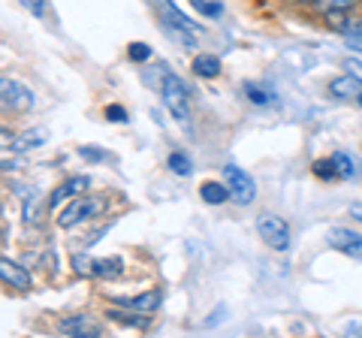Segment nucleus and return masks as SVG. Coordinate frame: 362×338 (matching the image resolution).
<instances>
[{
  "label": "nucleus",
  "mask_w": 362,
  "mask_h": 338,
  "mask_svg": "<svg viewBox=\"0 0 362 338\" xmlns=\"http://www.w3.org/2000/svg\"><path fill=\"white\" fill-rule=\"evenodd\" d=\"M157 13H160V25H163V30L173 37L175 42H181L185 49H194L197 46V40H199V28L190 21L181 9H175L169 0H157Z\"/></svg>",
  "instance_id": "1"
},
{
  "label": "nucleus",
  "mask_w": 362,
  "mask_h": 338,
  "mask_svg": "<svg viewBox=\"0 0 362 338\" xmlns=\"http://www.w3.org/2000/svg\"><path fill=\"white\" fill-rule=\"evenodd\" d=\"M257 233L259 239H263L272 251H287L290 247V227L284 218L272 215V211H263V215L257 218Z\"/></svg>",
  "instance_id": "2"
},
{
  "label": "nucleus",
  "mask_w": 362,
  "mask_h": 338,
  "mask_svg": "<svg viewBox=\"0 0 362 338\" xmlns=\"http://www.w3.org/2000/svg\"><path fill=\"white\" fill-rule=\"evenodd\" d=\"M160 94H163V106L173 112L178 121H187L190 118V100H187V88L181 85V78L175 73H163V85H160Z\"/></svg>",
  "instance_id": "3"
},
{
  "label": "nucleus",
  "mask_w": 362,
  "mask_h": 338,
  "mask_svg": "<svg viewBox=\"0 0 362 338\" xmlns=\"http://www.w3.org/2000/svg\"><path fill=\"white\" fill-rule=\"evenodd\" d=\"M223 178H226V187H230V199L239 202V206H247V202H254L257 197V185L254 178L245 173L239 166H223Z\"/></svg>",
  "instance_id": "4"
},
{
  "label": "nucleus",
  "mask_w": 362,
  "mask_h": 338,
  "mask_svg": "<svg viewBox=\"0 0 362 338\" xmlns=\"http://www.w3.org/2000/svg\"><path fill=\"white\" fill-rule=\"evenodd\" d=\"M103 209H106V199H100V197L76 199V202H70V206H66L61 215H58V223H61V227H76V223H82L88 218L100 215Z\"/></svg>",
  "instance_id": "5"
},
{
  "label": "nucleus",
  "mask_w": 362,
  "mask_h": 338,
  "mask_svg": "<svg viewBox=\"0 0 362 338\" xmlns=\"http://www.w3.org/2000/svg\"><path fill=\"white\" fill-rule=\"evenodd\" d=\"M326 245H332V247H338V251L350 254L354 260H362V235L354 233V230H347V227L326 230Z\"/></svg>",
  "instance_id": "6"
},
{
  "label": "nucleus",
  "mask_w": 362,
  "mask_h": 338,
  "mask_svg": "<svg viewBox=\"0 0 362 338\" xmlns=\"http://www.w3.org/2000/svg\"><path fill=\"white\" fill-rule=\"evenodd\" d=\"M30 106H33V94L28 91V88L13 82V78H4V109L28 112Z\"/></svg>",
  "instance_id": "7"
},
{
  "label": "nucleus",
  "mask_w": 362,
  "mask_h": 338,
  "mask_svg": "<svg viewBox=\"0 0 362 338\" xmlns=\"http://www.w3.org/2000/svg\"><path fill=\"white\" fill-rule=\"evenodd\" d=\"M61 332L64 335H73V338H100L103 335V326H100L94 317H85V314H78V317H70V320H61Z\"/></svg>",
  "instance_id": "8"
},
{
  "label": "nucleus",
  "mask_w": 362,
  "mask_h": 338,
  "mask_svg": "<svg viewBox=\"0 0 362 338\" xmlns=\"http://www.w3.org/2000/svg\"><path fill=\"white\" fill-rule=\"evenodd\" d=\"M112 302H115V305L130 308L136 314H151V311H157V305H160V290H148V293H142V296H130V299L115 296Z\"/></svg>",
  "instance_id": "9"
},
{
  "label": "nucleus",
  "mask_w": 362,
  "mask_h": 338,
  "mask_svg": "<svg viewBox=\"0 0 362 338\" xmlns=\"http://www.w3.org/2000/svg\"><path fill=\"white\" fill-rule=\"evenodd\" d=\"M0 278H4L6 287L30 290V275H28V269H21L18 263L9 260V257H4V260H0Z\"/></svg>",
  "instance_id": "10"
},
{
  "label": "nucleus",
  "mask_w": 362,
  "mask_h": 338,
  "mask_svg": "<svg viewBox=\"0 0 362 338\" xmlns=\"http://www.w3.org/2000/svg\"><path fill=\"white\" fill-rule=\"evenodd\" d=\"M85 187H88V175H73V178H66V182L52 194L49 206H52V209H58L64 199H70V197H76V194H82Z\"/></svg>",
  "instance_id": "11"
},
{
  "label": "nucleus",
  "mask_w": 362,
  "mask_h": 338,
  "mask_svg": "<svg viewBox=\"0 0 362 338\" xmlns=\"http://www.w3.org/2000/svg\"><path fill=\"white\" fill-rule=\"evenodd\" d=\"M329 94H335V97H341V100H347V97H359L362 94V78L359 76H341V78H335V82L329 85Z\"/></svg>",
  "instance_id": "12"
},
{
  "label": "nucleus",
  "mask_w": 362,
  "mask_h": 338,
  "mask_svg": "<svg viewBox=\"0 0 362 338\" xmlns=\"http://www.w3.org/2000/svg\"><path fill=\"white\" fill-rule=\"evenodd\" d=\"M49 139V130L45 127H33V130H25L21 136H16L13 142V151H30V148H40Z\"/></svg>",
  "instance_id": "13"
},
{
  "label": "nucleus",
  "mask_w": 362,
  "mask_h": 338,
  "mask_svg": "<svg viewBox=\"0 0 362 338\" xmlns=\"http://www.w3.org/2000/svg\"><path fill=\"white\" fill-rule=\"evenodd\" d=\"M329 28L341 30L347 37H362V18H344V13H329Z\"/></svg>",
  "instance_id": "14"
},
{
  "label": "nucleus",
  "mask_w": 362,
  "mask_h": 338,
  "mask_svg": "<svg viewBox=\"0 0 362 338\" xmlns=\"http://www.w3.org/2000/svg\"><path fill=\"white\" fill-rule=\"evenodd\" d=\"M124 272L121 257H103V260H94V275L100 278H118Z\"/></svg>",
  "instance_id": "15"
},
{
  "label": "nucleus",
  "mask_w": 362,
  "mask_h": 338,
  "mask_svg": "<svg viewBox=\"0 0 362 338\" xmlns=\"http://www.w3.org/2000/svg\"><path fill=\"white\" fill-rule=\"evenodd\" d=\"M194 73L202 78H214L221 73V58H214V54H199L194 61Z\"/></svg>",
  "instance_id": "16"
},
{
  "label": "nucleus",
  "mask_w": 362,
  "mask_h": 338,
  "mask_svg": "<svg viewBox=\"0 0 362 338\" xmlns=\"http://www.w3.org/2000/svg\"><path fill=\"white\" fill-rule=\"evenodd\" d=\"M332 161H335V169H338V175H341V178H356L362 173V166L350 154H344V151H338Z\"/></svg>",
  "instance_id": "17"
},
{
  "label": "nucleus",
  "mask_w": 362,
  "mask_h": 338,
  "mask_svg": "<svg viewBox=\"0 0 362 338\" xmlns=\"http://www.w3.org/2000/svg\"><path fill=\"white\" fill-rule=\"evenodd\" d=\"M199 194H202V199H206V202H211V206H221V202L230 199V187H223L218 182H209V185L199 187Z\"/></svg>",
  "instance_id": "18"
},
{
  "label": "nucleus",
  "mask_w": 362,
  "mask_h": 338,
  "mask_svg": "<svg viewBox=\"0 0 362 338\" xmlns=\"http://www.w3.org/2000/svg\"><path fill=\"white\" fill-rule=\"evenodd\" d=\"M354 4L356 0H317V9H320L323 16H329V13H347Z\"/></svg>",
  "instance_id": "19"
},
{
  "label": "nucleus",
  "mask_w": 362,
  "mask_h": 338,
  "mask_svg": "<svg viewBox=\"0 0 362 338\" xmlns=\"http://www.w3.org/2000/svg\"><path fill=\"white\" fill-rule=\"evenodd\" d=\"M245 91H247V100H251V103H257V106L272 103V94L266 91V88H259V85H245Z\"/></svg>",
  "instance_id": "20"
},
{
  "label": "nucleus",
  "mask_w": 362,
  "mask_h": 338,
  "mask_svg": "<svg viewBox=\"0 0 362 338\" xmlns=\"http://www.w3.org/2000/svg\"><path fill=\"white\" fill-rule=\"evenodd\" d=\"M169 169H173V173H178V175H190V161H187V154H169Z\"/></svg>",
  "instance_id": "21"
},
{
  "label": "nucleus",
  "mask_w": 362,
  "mask_h": 338,
  "mask_svg": "<svg viewBox=\"0 0 362 338\" xmlns=\"http://www.w3.org/2000/svg\"><path fill=\"white\" fill-rule=\"evenodd\" d=\"M314 175H317V178H326V182H332V178H338L335 161H317V163H314Z\"/></svg>",
  "instance_id": "22"
},
{
  "label": "nucleus",
  "mask_w": 362,
  "mask_h": 338,
  "mask_svg": "<svg viewBox=\"0 0 362 338\" xmlns=\"http://www.w3.org/2000/svg\"><path fill=\"white\" fill-rule=\"evenodd\" d=\"M109 314H112V317H115V320L127 323V326H139V330H142V326H148V320H145V317H148V314H142V317H133V314H121V311H109Z\"/></svg>",
  "instance_id": "23"
},
{
  "label": "nucleus",
  "mask_w": 362,
  "mask_h": 338,
  "mask_svg": "<svg viewBox=\"0 0 362 338\" xmlns=\"http://www.w3.org/2000/svg\"><path fill=\"white\" fill-rule=\"evenodd\" d=\"M73 269H76L78 275H94V260H88V257L76 254V257H73Z\"/></svg>",
  "instance_id": "24"
},
{
  "label": "nucleus",
  "mask_w": 362,
  "mask_h": 338,
  "mask_svg": "<svg viewBox=\"0 0 362 338\" xmlns=\"http://www.w3.org/2000/svg\"><path fill=\"white\" fill-rule=\"evenodd\" d=\"M25 221H28V223L40 221V199H37V197H28V199H25Z\"/></svg>",
  "instance_id": "25"
},
{
  "label": "nucleus",
  "mask_w": 362,
  "mask_h": 338,
  "mask_svg": "<svg viewBox=\"0 0 362 338\" xmlns=\"http://www.w3.org/2000/svg\"><path fill=\"white\" fill-rule=\"evenodd\" d=\"M190 4H194L202 16H221V13H223L221 4H209V0H190Z\"/></svg>",
  "instance_id": "26"
},
{
  "label": "nucleus",
  "mask_w": 362,
  "mask_h": 338,
  "mask_svg": "<svg viewBox=\"0 0 362 338\" xmlns=\"http://www.w3.org/2000/svg\"><path fill=\"white\" fill-rule=\"evenodd\" d=\"M130 58L133 61H148L151 58V46H145V42H133V46H130Z\"/></svg>",
  "instance_id": "27"
},
{
  "label": "nucleus",
  "mask_w": 362,
  "mask_h": 338,
  "mask_svg": "<svg viewBox=\"0 0 362 338\" xmlns=\"http://www.w3.org/2000/svg\"><path fill=\"white\" fill-rule=\"evenodd\" d=\"M21 6H25L30 16H42L45 13V0H21Z\"/></svg>",
  "instance_id": "28"
},
{
  "label": "nucleus",
  "mask_w": 362,
  "mask_h": 338,
  "mask_svg": "<svg viewBox=\"0 0 362 338\" xmlns=\"http://www.w3.org/2000/svg\"><path fill=\"white\" fill-rule=\"evenodd\" d=\"M106 118L109 121H127V112H124V106H109L106 109Z\"/></svg>",
  "instance_id": "29"
},
{
  "label": "nucleus",
  "mask_w": 362,
  "mask_h": 338,
  "mask_svg": "<svg viewBox=\"0 0 362 338\" xmlns=\"http://www.w3.org/2000/svg\"><path fill=\"white\" fill-rule=\"evenodd\" d=\"M78 154H82V157H88V161H106V151H100V148H88V145H85V148L82 151H78Z\"/></svg>",
  "instance_id": "30"
},
{
  "label": "nucleus",
  "mask_w": 362,
  "mask_h": 338,
  "mask_svg": "<svg viewBox=\"0 0 362 338\" xmlns=\"http://www.w3.org/2000/svg\"><path fill=\"white\" fill-rule=\"evenodd\" d=\"M223 314H226V308H223V305H218V311H214V314H211V317L206 320V326H218V323L223 320Z\"/></svg>",
  "instance_id": "31"
},
{
  "label": "nucleus",
  "mask_w": 362,
  "mask_h": 338,
  "mask_svg": "<svg viewBox=\"0 0 362 338\" xmlns=\"http://www.w3.org/2000/svg\"><path fill=\"white\" fill-rule=\"evenodd\" d=\"M347 70L354 73V76H359V78H362V64H359V61H354V58H350V61H347Z\"/></svg>",
  "instance_id": "32"
},
{
  "label": "nucleus",
  "mask_w": 362,
  "mask_h": 338,
  "mask_svg": "<svg viewBox=\"0 0 362 338\" xmlns=\"http://www.w3.org/2000/svg\"><path fill=\"white\" fill-rule=\"evenodd\" d=\"M350 215L362 223V202H350Z\"/></svg>",
  "instance_id": "33"
},
{
  "label": "nucleus",
  "mask_w": 362,
  "mask_h": 338,
  "mask_svg": "<svg viewBox=\"0 0 362 338\" xmlns=\"http://www.w3.org/2000/svg\"><path fill=\"white\" fill-rule=\"evenodd\" d=\"M347 46L356 49V52H362V37H347Z\"/></svg>",
  "instance_id": "34"
},
{
  "label": "nucleus",
  "mask_w": 362,
  "mask_h": 338,
  "mask_svg": "<svg viewBox=\"0 0 362 338\" xmlns=\"http://www.w3.org/2000/svg\"><path fill=\"white\" fill-rule=\"evenodd\" d=\"M347 332H359L362 335V326L359 323H347Z\"/></svg>",
  "instance_id": "35"
},
{
  "label": "nucleus",
  "mask_w": 362,
  "mask_h": 338,
  "mask_svg": "<svg viewBox=\"0 0 362 338\" xmlns=\"http://www.w3.org/2000/svg\"><path fill=\"white\" fill-rule=\"evenodd\" d=\"M296 4H311V0H296Z\"/></svg>",
  "instance_id": "36"
},
{
  "label": "nucleus",
  "mask_w": 362,
  "mask_h": 338,
  "mask_svg": "<svg viewBox=\"0 0 362 338\" xmlns=\"http://www.w3.org/2000/svg\"><path fill=\"white\" fill-rule=\"evenodd\" d=\"M356 100H359V106H362V94H359V97H356Z\"/></svg>",
  "instance_id": "37"
}]
</instances>
